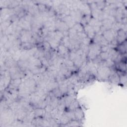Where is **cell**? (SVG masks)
<instances>
[{"instance_id": "obj_11", "label": "cell", "mask_w": 127, "mask_h": 127, "mask_svg": "<svg viewBox=\"0 0 127 127\" xmlns=\"http://www.w3.org/2000/svg\"><path fill=\"white\" fill-rule=\"evenodd\" d=\"M102 26L105 28L106 30H109L112 29L114 22L109 18H106L103 20L102 21Z\"/></svg>"}, {"instance_id": "obj_8", "label": "cell", "mask_w": 127, "mask_h": 127, "mask_svg": "<svg viewBox=\"0 0 127 127\" xmlns=\"http://www.w3.org/2000/svg\"><path fill=\"white\" fill-rule=\"evenodd\" d=\"M33 111L35 118H37V117L44 118L46 113V111L45 108H36Z\"/></svg>"}, {"instance_id": "obj_2", "label": "cell", "mask_w": 127, "mask_h": 127, "mask_svg": "<svg viewBox=\"0 0 127 127\" xmlns=\"http://www.w3.org/2000/svg\"><path fill=\"white\" fill-rule=\"evenodd\" d=\"M102 35L105 38V39L110 43L113 40L117 39V31H115L113 29L105 30Z\"/></svg>"}, {"instance_id": "obj_12", "label": "cell", "mask_w": 127, "mask_h": 127, "mask_svg": "<svg viewBox=\"0 0 127 127\" xmlns=\"http://www.w3.org/2000/svg\"><path fill=\"white\" fill-rule=\"evenodd\" d=\"M70 121V120H69V119L64 113L61 115V117L60 118V124L63 125V126H65L66 125H67Z\"/></svg>"}, {"instance_id": "obj_16", "label": "cell", "mask_w": 127, "mask_h": 127, "mask_svg": "<svg viewBox=\"0 0 127 127\" xmlns=\"http://www.w3.org/2000/svg\"><path fill=\"white\" fill-rule=\"evenodd\" d=\"M72 28H73L77 32V33L84 32V26L80 22L76 23Z\"/></svg>"}, {"instance_id": "obj_13", "label": "cell", "mask_w": 127, "mask_h": 127, "mask_svg": "<svg viewBox=\"0 0 127 127\" xmlns=\"http://www.w3.org/2000/svg\"><path fill=\"white\" fill-rule=\"evenodd\" d=\"M79 107V104L78 102L76 100H74L67 108H68V110L69 111H74L76 108Z\"/></svg>"}, {"instance_id": "obj_19", "label": "cell", "mask_w": 127, "mask_h": 127, "mask_svg": "<svg viewBox=\"0 0 127 127\" xmlns=\"http://www.w3.org/2000/svg\"><path fill=\"white\" fill-rule=\"evenodd\" d=\"M65 126H71V127H77V126H80V121H78L76 120H70L69 123L66 125Z\"/></svg>"}, {"instance_id": "obj_1", "label": "cell", "mask_w": 127, "mask_h": 127, "mask_svg": "<svg viewBox=\"0 0 127 127\" xmlns=\"http://www.w3.org/2000/svg\"><path fill=\"white\" fill-rule=\"evenodd\" d=\"M116 72L113 67H108L107 66H100L97 69V76L98 78L103 80L108 79L110 75Z\"/></svg>"}, {"instance_id": "obj_4", "label": "cell", "mask_w": 127, "mask_h": 127, "mask_svg": "<svg viewBox=\"0 0 127 127\" xmlns=\"http://www.w3.org/2000/svg\"><path fill=\"white\" fill-rule=\"evenodd\" d=\"M93 40V43L97 44L100 45V46L109 45L108 42L105 39V38L103 37V36L102 34H96Z\"/></svg>"}, {"instance_id": "obj_5", "label": "cell", "mask_w": 127, "mask_h": 127, "mask_svg": "<svg viewBox=\"0 0 127 127\" xmlns=\"http://www.w3.org/2000/svg\"><path fill=\"white\" fill-rule=\"evenodd\" d=\"M117 40L119 44L123 43L126 40V31L124 30L123 29H120L117 31Z\"/></svg>"}, {"instance_id": "obj_9", "label": "cell", "mask_w": 127, "mask_h": 127, "mask_svg": "<svg viewBox=\"0 0 127 127\" xmlns=\"http://www.w3.org/2000/svg\"><path fill=\"white\" fill-rule=\"evenodd\" d=\"M108 79L111 83L113 84H118L120 83V76L117 71L111 74L110 75Z\"/></svg>"}, {"instance_id": "obj_3", "label": "cell", "mask_w": 127, "mask_h": 127, "mask_svg": "<svg viewBox=\"0 0 127 127\" xmlns=\"http://www.w3.org/2000/svg\"><path fill=\"white\" fill-rule=\"evenodd\" d=\"M69 50L67 48L64 46L62 44H60L58 47V56L64 58V59L68 58L67 56H69Z\"/></svg>"}, {"instance_id": "obj_14", "label": "cell", "mask_w": 127, "mask_h": 127, "mask_svg": "<svg viewBox=\"0 0 127 127\" xmlns=\"http://www.w3.org/2000/svg\"><path fill=\"white\" fill-rule=\"evenodd\" d=\"M64 102L65 104L66 107H68L69 105L71 104V103L74 100L73 96H71L70 95H67L64 98Z\"/></svg>"}, {"instance_id": "obj_21", "label": "cell", "mask_w": 127, "mask_h": 127, "mask_svg": "<svg viewBox=\"0 0 127 127\" xmlns=\"http://www.w3.org/2000/svg\"><path fill=\"white\" fill-rule=\"evenodd\" d=\"M99 57L102 61H106L109 59V53L108 52H101L99 54Z\"/></svg>"}, {"instance_id": "obj_10", "label": "cell", "mask_w": 127, "mask_h": 127, "mask_svg": "<svg viewBox=\"0 0 127 127\" xmlns=\"http://www.w3.org/2000/svg\"><path fill=\"white\" fill-rule=\"evenodd\" d=\"M117 51L121 54L124 55L126 54L127 46H126V40L121 44H118V45L115 48Z\"/></svg>"}, {"instance_id": "obj_6", "label": "cell", "mask_w": 127, "mask_h": 127, "mask_svg": "<svg viewBox=\"0 0 127 127\" xmlns=\"http://www.w3.org/2000/svg\"><path fill=\"white\" fill-rule=\"evenodd\" d=\"M84 31L87 35V37L91 40H93L96 35L93 27L89 24H87L84 27Z\"/></svg>"}, {"instance_id": "obj_15", "label": "cell", "mask_w": 127, "mask_h": 127, "mask_svg": "<svg viewBox=\"0 0 127 127\" xmlns=\"http://www.w3.org/2000/svg\"><path fill=\"white\" fill-rule=\"evenodd\" d=\"M52 94H53V96H54L55 97H56V98H58V99H60L62 97V96L63 95L62 94L61 91H60L59 87L54 89L53 90H52L51 92Z\"/></svg>"}, {"instance_id": "obj_20", "label": "cell", "mask_w": 127, "mask_h": 127, "mask_svg": "<svg viewBox=\"0 0 127 127\" xmlns=\"http://www.w3.org/2000/svg\"><path fill=\"white\" fill-rule=\"evenodd\" d=\"M80 42V43L89 46L92 43V40L90 39L88 37H85L84 38L81 39Z\"/></svg>"}, {"instance_id": "obj_7", "label": "cell", "mask_w": 127, "mask_h": 127, "mask_svg": "<svg viewBox=\"0 0 127 127\" xmlns=\"http://www.w3.org/2000/svg\"><path fill=\"white\" fill-rule=\"evenodd\" d=\"M73 112H74L75 120L80 122L83 119L84 113L82 109L80 107L76 108L73 111Z\"/></svg>"}, {"instance_id": "obj_17", "label": "cell", "mask_w": 127, "mask_h": 127, "mask_svg": "<svg viewBox=\"0 0 127 127\" xmlns=\"http://www.w3.org/2000/svg\"><path fill=\"white\" fill-rule=\"evenodd\" d=\"M63 63L64 64L67 68L74 66V63H73V61H72L71 60H70L69 58L64 59Z\"/></svg>"}, {"instance_id": "obj_18", "label": "cell", "mask_w": 127, "mask_h": 127, "mask_svg": "<svg viewBox=\"0 0 127 127\" xmlns=\"http://www.w3.org/2000/svg\"><path fill=\"white\" fill-rule=\"evenodd\" d=\"M63 113H64V114H65V115L70 120H75L73 111H69V110H68V111H65V112H64Z\"/></svg>"}, {"instance_id": "obj_22", "label": "cell", "mask_w": 127, "mask_h": 127, "mask_svg": "<svg viewBox=\"0 0 127 127\" xmlns=\"http://www.w3.org/2000/svg\"><path fill=\"white\" fill-rule=\"evenodd\" d=\"M96 4L97 9L101 10L102 9H104V8L105 7L106 4L104 3V1H99L96 2Z\"/></svg>"}]
</instances>
